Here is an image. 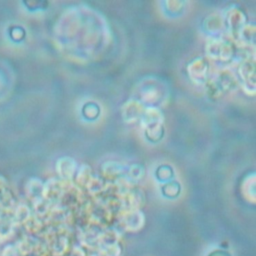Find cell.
<instances>
[{
    "label": "cell",
    "instance_id": "4",
    "mask_svg": "<svg viewBox=\"0 0 256 256\" xmlns=\"http://www.w3.org/2000/svg\"><path fill=\"white\" fill-rule=\"evenodd\" d=\"M91 256H98L97 254H93V255H91Z\"/></svg>",
    "mask_w": 256,
    "mask_h": 256
},
{
    "label": "cell",
    "instance_id": "1",
    "mask_svg": "<svg viewBox=\"0 0 256 256\" xmlns=\"http://www.w3.org/2000/svg\"><path fill=\"white\" fill-rule=\"evenodd\" d=\"M98 256H122V248L119 243L101 245L98 247Z\"/></svg>",
    "mask_w": 256,
    "mask_h": 256
},
{
    "label": "cell",
    "instance_id": "3",
    "mask_svg": "<svg viewBox=\"0 0 256 256\" xmlns=\"http://www.w3.org/2000/svg\"><path fill=\"white\" fill-rule=\"evenodd\" d=\"M66 256H86V253L82 247L74 246Z\"/></svg>",
    "mask_w": 256,
    "mask_h": 256
},
{
    "label": "cell",
    "instance_id": "2",
    "mask_svg": "<svg viewBox=\"0 0 256 256\" xmlns=\"http://www.w3.org/2000/svg\"><path fill=\"white\" fill-rule=\"evenodd\" d=\"M204 256H233V253L223 247H212L207 250Z\"/></svg>",
    "mask_w": 256,
    "mask_h": 256
}]
</instances>
